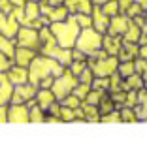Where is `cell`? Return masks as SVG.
<instances>
[{
	"label": "cell",
	"instance_id": "obj_13",
	"mask_svg": "<svg viewBox=\"0 0 147 141\" xmlns=\"http://www.w3.org/2000/svg\"><path fill=\"white\" fill-rule=\"evenodd\" d=\"M102 107H104V109H102V111H111V107H113V103H111V102L108 103V100H106V102H104V105H102Z\"/></svg>",
	"mask_w": 147,
	"mask_h": 141
},
{
	"label": "cell",
	"instance_id": "obj_11",
	"mask_svg": "<svg viewBox=\"0 0 147 141\" xmlns=\"http://www.w3.org/2000/svg\"><path fill=\"white\" fill-rule=\"evenodd\" d=\"M6 68H8V62H6L4 56H0V72H2V70H6Z\"/></svg>",
	"mask_w": 147,
	"mask_h": 141
},
{
	"label": "cell",
	"instance_id": "obj_10",
	"mask_svg": "<svg viewBox=\"0 0 147 141\" xmlns=\"http://www.w3.org/2000/svg\"><path fill=\"white\" fill-rule=\"evenodd\" d=\"M30 55H32V51H28V53H23V51H19V56H17V58H21V64H25V60L28 58Z\"/></svg>",
	"mask_w": 147,
	"mask_h": 141
},
{
	"label": "cell",
	"instance_id": "obj_6",
	"mask_svg": "<svg viewBox=\"0 0 147 141\" xmlns=\"http://www.w3.org/2000/svg\"><path fill=\"white\" fill-rule=\"evenodd\" d=\"M0 51L6 53L8 56H11V55H13V47H11V43H9L8 40H4L2 36H0Z\"/></svg>",
	"mask_w": 147,
	"mask_h": 141
},
{
	"label": "cell",
	"instance_id": "obj_1",
	"mask_svg": "<svg viewBox=\"0 0 147 141\" xmlns=\"http://www.w3.org/2000/svg\"><path fill=\"white\" fill-rule=\"evenodd\" d=\"M11 98V85H9V77L0 75V105L6 103Z\"/></svg>",
	"mask_w": 147,
	"mask_h": 141
},
{
	"label": "cell",
	"instance_id": "obj_12",
	"mask_svg": "<svg viewBox=\"0 0 147 141\" xmlns=\"http://www.w3.org/2000/svg\"><path fill=\"white\" fill-rule=\"evenodd\" d=\"M0 9H6V11L9 9V4H8V0H0Z\"/></svg>",
	"mask_w": 147,
	"mask_h": 141
},
{
	"label": "cell",
	"instance_id": "obj_8",
	"mask_svg": "<svg viewBox=\"0 0 147 141\" xmlns=\"http://www.w3.org/2000/svg\"><path fill=\"white\" fill-rule=\"evenodd\" d=\"M68 4H72L74 8H81L83 11H89V6H87V0H70Z\"/></svg>",
	"mask_w": 147,
	"mask_h": 141
},
{
	"label": "cell",
	"instance_id": "obj_9",
	"mask_svg": "<svg viewBox=\"0 0 147 141\" xmlns=\"http://www.w3.org/2000/svg\"><path fill=\"white\" fill-rule=\"evenodd\" d=\"M72 85H74V79H70V77H68V81H61V83H57V92H61V90H68Z\"/></svg>",
	"mask_w": 147,
	"mask_h": 141
},
{
	"label": "cell",
	"instance_id": "obj_3",
	"mask_svg": "<svg viewBox=\"0 0 147 141\" xmlns=\"http://www.w3.org/2000/svg\"><path fill=\"white\" fill-rule=\"evenodd\" d=\"M53 30H55V32H64V34H59V40H61L62 45H72V43H74V36H76V34H70V26L64 28V26L57 25Z\"/></svg>",
	"mask_w": 147,
	"mask_h": 141
},
{
	"label": "cell",
	"instance_id": "obj_5",
	"mask_svg": "<svg viewBox=\"0 0 147 141\" xmlns=\"http://www.w3.org/2000/svg\"><path fill=\"white\" fill-rule=\"evenodd\" d=\"M17 119L28 120V117H26V113H25V107H13V113L9 115V120H17Z\"/></svg>",
	"mask_w": 147,
	"mask_h": 141
},
{
	"label": "cell",
	"instance_id": "obj_7",
	"mask_svg": "<svg viewBox=\"0 0 147 141\" xmlns=\"http://www.w3.org/2000/svg\"><path fill=\"white\" fill-rule=\"evenodd\" d=\"M40 102H42V107H43V109H47V107H49V103L53 102V96H51V92H47V90H43V92H40Z\"/></svg>",
	"mask_w": 147,
	"mask_h": 141
},
{
	"label": "cell",
	"instance_id": "obj_4",
	"mask_svg": "<svg viewBox=\"0 0 147 141\" xmlns=\"http://www.w3.org/2000/svg\"><path fill=\"white\" fill-rule=\"evenodd\" d=\"M9 81L13 83H25L26 79V70H17V68H13L11 72H9Z\"/></svg>",
	"mask_w": 147,
	"mask_h": 141
},
{
	"label": "cell",
	"instance_id": "obj_2",
	"mask_svg": "<svg viewBox=\"0 0 147 141\" xmlns=\"http://www.w3.org/2000/svg\"><path fill=\"white\" fill-rule=\"evenodd\" d=\"M34 92H36L34 87H19V89L15 90L13 102L19 103V102H23V100H28V98H32V94H34Z\"/></svg>",
	"mask_w": 147,
	"mask_h": 141
}]
</instances>
